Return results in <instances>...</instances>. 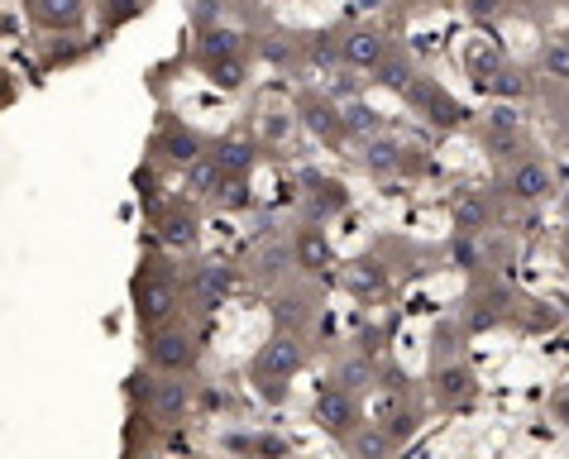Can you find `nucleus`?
<instances>
[{"mask_svg": "<svg viewBox=\"0 0 569 459\" xmlns=\"http://www.w3.org/2000/svg\"><path fill=\"white\" fill-rule=\"evenodd\" d=\"M316 426L330 436H355V421H359V407H355V392L345 388H321L316 392Z\"/></svg>", "mask_w": 569, "mask_h": 459, "instance_id": "obj_1", "label": "nucleus"}, {"mask_svg": "<svg viewBox=\"0 0 569 459\" xmlns=\"http://www.w3.org/2000/svg\"><path fill=\"white\" fill-rule=\"evenodd\" d=\"M340 58L350 62L355 72H378L388 62V39L378 34V29H350V34L340 39Z\"/></svg>", "mask_w": 569, "mask_h": 459, "instance_id": "obj_2", "label": "nucleus"}, {"mask_svg": "<svg viewBox=\"0 0 569 459\" xmlns=\"http://www.w3.org/2000/svg\"><path fill=\"white\" fill-rule=\"evenodd\" d=\"M149 359L158 363V369H168V373H187L192 369V359H197V345L187 340L182 330H153Z\"/></svg>", "mask_w": 569, "mask_h": 459, "instance_id": "obj_3", "label": "nucleus"}, {"mask_svg": "<svg viewBox=\"0 0 569 459\" xmlns=\"http://www.w3.org/2000/svg\"><path fill=\"white\" fill-rule=\"evenodd\" d=\"M297 369H302V345H297L292 336H273L263 345V355L254 359L259 378H292Z\"/></svg>", "mask_w": 569, "mask_h": 459, "instance_id": "obj_4", "label": "nucleus"}, {"mask_svg": "<svg viewBox=\"0 0 569 459\" xmlns=\"http://www.w3.org/2000/svg\"><path fill=\"white\" fill-rule=\"evenodd\" d=\"M550 187H556V178H550V168L541 158H521V163L508 172V192L517 201H541V197H550Z\"/></svg>", "mask_w": 569, "mask_h": 459, "instance_id": "obj_5", "label": "nucleus"}, {"mask_svg": "<svg viewBox=\"0 0 569 459\" xmlns=\"http://www.w3.org/2000/svg\"><path fill=\"white\" fill-rule=\"evenodd\" d=\"M234 288V268L230 263H201L192 273V297L201 307H220Z\"/></svg>", "mask_w": 569, "mask_h": 459, "instance_id": "obj_6", "label": "nucleus"}, {"mask_svg": "<svg viewBox=\"0 0 569 459\" xmlns=\"http://www.w3.org/2000/svg\"><path fill=\"white\" fill-rule=\"evenodd\" d=\"M172 311H178V288H172V282L153 278V282H144V288H139V321H144V326L168 321Z\"/></svg>", "mask_w": 569, "mask_h": 459, "instance_id": "obj_7", "label": "nucleus"}, {"mask_svg": "<svg viewBox=\"0 0 569 459\" xmlns=\"http://www.w3.org/2000/svg\"><path fill=\"white\" fill-rule=\"evenodd\" d=\"M412 101H417L436 124H446V130H455V124L465 120V106L455 101V97H446L440 87H431V82H417V87H412Z\"/></svg>", "mask_w": 569, "mask_h": 459, "instance_id": "obj_8", "label": "nucleus"}, {"mask_svg": "<svg viewBox=\"0 0 569 459\" xmlns=\"http://www.w3.org/2000/svg\"><path fill=\"white\" fill-rule=\"evenodd\" d=\"M158 153L168 158V163H182V168H197L201 163V139L187 130V124H168L163 139H158Z\"/></svg>", "mask_w": 569, "mask_h": 459, "instance_id": "obj_9", "label": "nucleus"}, {"mask_svg": "<svg viewBox=\"0 0 569 459\" xmlns=\"http://www.w3.org/2000/svg\"><path fill=\"white\" fill-rule=\"evenodd\" d=\"M302 124L316 134V139H345L350 130H345V110H336L330 101H302Z\"/></svg>", "mask_w": 569, "mask_h": 459, "instance_id": "obj_10", "label": "nucleus"}, {"mask_svg": "<svg viewBox=\"0 0 569 459\" xmlns=\"http://www.w3.org/2000/svg\"><path fill=\"white\" fill-rule=\"evenodd\" d=\"M216 163H220V172H226V182H234L259 163V144L254 139H226V144L216 149Z\"/></svg>", "mask_w": 569, "mask_h": 459, "instance_id": "obj_11", "label": "nucleus"}, {"mask_svg": "<svg viewBox=\"0 0 569 459\" xmlns=\"http://www.w3.org/2000/svg\"><path fill=\"white\" fill-rule=\"evenodd\" d=\"M469 392H473V369H469V363H440V373H436V398H440V407L465 402Z\"/></svg>", "mask_w": 569, "mask_h": 459, "instance_id": "obj_12", "label": "nucleus"}, {"mask_svg": "<svg viewBox=\"0 0 569 459\" xmlns=\"http://www.w3.org/2000/svg\"><path fill=\"white\" fill-rule=\"evenodd\" d=\"M240 49H244L240 29H226V24L201 29V58H207V68L211 62H226V58H240Z\"/></svg>", "mask_w": 569, "mask_h": 459, "instance_id": "obj_13", "label": "nucleus"}, {"mask_svg": "<svg viewBox=\"0 0 569 459\" xmlns=\"http://www.w3.org/2000/svg\"><path fill=\"white\" fill-rule=\"evenodd\" d=\"M82 14H87L82 0H34V20L43 29H77Z\"/></svg>", "mask_w": 569, "mask_h": 459, "instance_id": "obj_14", "label": "nucleus"}, {"mask_svg": "<svg viewBox=\"0 0 569 459\" xmlns=\"http://www.w3.org/2000/svg\"><path fill=\"white\" fill-rule=\"evenodd\" d=\"M292 255H297V268H307V273H321L330 268V240L321 230H302L292 240Z\"/></svg>", "mask_w": 569, "mask_h": 459, "instance_id": "obj_15", "label": "nucleus"}, {"mask_svg": "<svg viewBox=\"0 0 569 459\" xmlns=\"http://www.w3.org/2000/svg\"><path fill=\"white\" fill-rule=\"evenodd\" d=\"M187 383H158V392H153V402H149V411L158 421H182L187 417Z\"/></svg>", "mask_w": 569, "mask_h": 459, "instance_id": "obj_16", "label": "nucleus"}, {"mask_svg": "<svg viewBox=\"0 0 569 459\" xmlns=\"http://www.w3.org/2000/svg\"><path fill=\"white\" fill-rule=\"evenodd\" d=\"M402 163H407V153L398 139H369V144H363V168L369 172H398Z\"/></svg>", "mask_w": 569, "mask_h": 459, "instance_id": "obj_17", "label": "nucleus"}, {"mask_svg": "<svg viewBox=\"0 0 569 459\" xmlns=\"http://www.w3.org/2000/svg\"><path fill=\"white\" fill-rule=\"evenodd\" d=\"M158 235H163L168 249H192L197 245V220H192V211H168L163 220H158Z\"/></svg>", "mask_w": 569, "mask_h": 459, "instance_id": "obj_18", "label": "nucleus"}, {"mask_svg": "<svg viewBox=\"0 0 569 459\" xmlns=\"http://www.w3.org/2000/svg\"><path fill=\"white\" fill-rule=\"evenodd\" d=\"M355 459H388L392 446H398V436L388 431V426H369V431H355Z\"/></svg>", "mask_w": 569, "mask_h": 459, "instance_id": "obj_19", "label": "nucleus"}, {"mask_svg": "<svg viewBox=\"0 0 569 459\" xmlns=\"http://www.w3.org/2000/svg\"><path fill=\"white\" fill-rule=\"evenodd\" d=\"M488 216H493V211H488V201L479 192H460V197H455V226H460V230H483Z\"/></svg>", "mask_w": 569, "mask_h": 459, "instance_id": "obj_20", "label": "nucleus"}, {"mask_svg": "<svg viewBox=\"0 0 569 459\" xmlns=\"http://www.w3.org/2000/svg\"><path fill=\"white\" fill-rule=\"evenodd\" d=\"M345 130L359 134L363 144H369V139H378V130H383V116H378L373 106H363V101H359V106L345 110Z\"/></svg>", "mask_w": 569, "mask_h": 459, "instance_id": "obj_21", "label": "nucleus"}, {"mask_svg": "<svg viewBox=\"0 0 569 459\" xmlns=\"http://www.w3.org/2000/svg\"><path fill=\"white\" fill-rule=\"evenodd\" d=\"M220 187H226V172H220L216 158H201L192 168V192L197 197H220Z\"/></svg>", "mask_w": 569, "mask_h": 459, "instance_id": "obj_22", "label": "nucleus"}, {"mask_svg": "<svg viewBox=\"0 0 569 459\" xmlns=\"http://www.w3.org/2000/svg\"><path fill=\"white\" fill-rule=\"evenodd\" d=\"M234 450H249V455H263V459H288L292 446L282 436H249V440H230Z\"/></svg>", "mask_w": 569, "mask_h": 459, "instance_id": "obj_23", "label": "nucleus"}, {"mask_svg": "<svg viewBox=\"0 0 569 459\" xmlns=\"http://www.w3.org/2000/svg\"><path fill=\"white\" fill-rule=\"evenodd\" d=\"M378 82H383V87H392V91H402V97H412L417 77H412V68H407V62H398V58H388V62H383V68H378Z\"/></svg>", "mask_w": 569, "mask_h": 459, "instance_id": "obj_24", "label": "nucleus"}, {"mask_svg": "<svg viewBox=\"0 0 569 459\" xmlns=\"http://www.w3.org/2000/svg\"><path fill=\"white\" fill-rule=\"evenodd\" d=\"M211 82L220 87V91H234V87H244V58H226V62H211Z\"/></svg>", "mask_w": 569, "mask_h": 459, "instance_id": "obj_25", "label": "nucleus"}, {"mask_svg": "<svg viewBox=\"0 0 569 459\" xmlns=\"http://www.w3.org/2000/svg\"><path fill=\"white\" fill-rule=\"evenodd\" d=\"M479 91H493V97H521V91H527V72L502 68L498 77H488V82H483Z\"/></svg>", "mask_w": 569, "mask_h": 459, "instance_id": "obj_26", "label": "nucleus"}, {"mask_svg": "<svg viewBox=\"0 0 569 459\" xmlns=\"http://www.w3.org/2000/svg\"><path fill=\"white\" fill-rule=\"evenodd\" d=\"M336 383H340L345 392L369 388V383H373V363H369V359H350V363H340V378H336Z\"/></svg>", "mask_w": 569, "mask_h": 459, "instance_id": "obj_27", "label": "nucleus"}, {"mask_svg": "<svg viewBox=\"0 0 569 459\" xmlns=\"http://www.w3.org/2000/svg\"><path fill=\"white\" fill-rule=\"evenodd\" d=\"M541 68H546L550 77H565V82H569V39H550V43H546Z\"/></svg>", "mask_w": 569, "mask_h": 459, "instance_id": "obj_28", "label": "nucleus"}, {"mask_svg": "<svg viewBox=\"0 0 569 459\" xmlns=\"http://www.w3.org/2000/svg\"><path fill=\"white\" fill-rule=\"evenodd\" d=\"M216 201L226 206V211H249V206H254V192H249V182H244V178H234V182L220 187V197H216Z\"/></svg>", "mask_w": 569, "mask_h": 459, "instance_id": "obj_29", "label": "nucleus"}, {"mask_svg": "<svg viewBox=\"0 0 569 459\" xmlns=\"http://www.w3.org/2000/svg\"><path fill=\"white\" fill-rule=\"evenodd\" d=\"M288 263H297L292 245H273V249H263V259H259V278H278Z\"/></svg>", "mask_w": 569, "mask_h": 459, "instance_id": "obj_30", "label": "nucleus"}, {"mask_svg": "<svg viewBox=\"0 0 569 459\" xmlns=\"http://www.w3.org/2000/svg\"><path fill=\"white\" fill-rule=\"evenodd\" d=\"M350 206V197H345V187L340 182H321V197H316V211H345Z\"/></svg>", "mask_w": 569, "mask_h": 459, "instance_id": "obj_31", "label": "nucleus"}, {"mask_svg": "<svg viewBox=\"0 0 569 459\" xmlns=\"http://www.w3.org/2000/svg\"><path fill=\"white\" fill-rule=\"evenodd\" d=\"M350 282H355L359 292H363V288H369V292H378V288H383V268H378V263H355Z\"/></svg>", "mask_w": 569, "mask_h": 459, "instance_id": "obj_32", "label": "nucleus"}, {"mask_svg": "<svg viewBox=\"0 0 569 459\" xmlns=\"http://www.w3.org/2000/svg\"><path fill=\"white\" fill-rule=\"evenodd\" d=\"M493 326H498V302L488 297V302H479L469 311V330H493Z\"/></svg>", "mask_w": 569, "mask_h": 459, "instance_id": "obj_33", "label": "nucleus"}, {"mask_svg": "<svg viewBox=\"0 0 569 459\" xmlns=\"http://www.w3.org/2000/svg\"><path fill=\"white\" fill-rule=\"evenodd\" d=\"M455 259L469 268V263H473V245H469V240H455Z\"/></svg>", "mask_w": 569, "mask_h": 459, "instance_id": "obj_34", "label": "nucleus"}]
</instances>
